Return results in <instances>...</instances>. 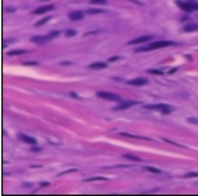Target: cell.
I'll use <instances>...</instances> for the list:
<instances>
[{
    "label": "cell",
    "instance_id": "6da1fadb",
    "mask_svg": "<svg viewBox=\"0 0 198 196\" xmlns=\"http://www.w3.org/2000/svg\"><path fill=\"white\" fill-rule=\"evenodd\" d=\"M171 45H175V42L172 41H157V42H152L146 47L138 48L137 52H148V51H155V49H160V48H166V47H171Z\"/></svg>",
    "mask_w": 198,
    "mask_h": 196
},
{
    "label": "cell",
    "instance_id": "7a4b0ae2",
    "mask_svg": "<svg viewBox=\"0 0 198 196\" xmlns=\"http://www.w3.org/2000/svg\"><path fill=\"white\" fill-rule=\"evenodd\" d=\"M56 36H58V31H52L47 36H35V37H31V42H34L37 45H43V44L50 41L52 38H54Z\"/></svg>",
    "mask_w": 198,
    "mask_h": 196
},
{
    "label": "cell",
    "instance_id": "3957f363",
    "mask_svg": "<svg viewBox=\"0 0 198 196\" xmlns=\"http://www.w3.org/2000/svg\"><path fill=\"white\" fill-rule=\"evenodd\" d=\"M177 4L182 8L183 11L186 12H191V11H198V3L197 1H181V0H177Z\"/></svg>",
    "mask_w": 198,
    "mask_h": 196
},
{
    "label": "cell",
    "instance_id": "277c9868",
    "mask_svg": "<svg viewBox=\"0 0 198 196\" xmlns=\"http://www.w3.org/2000/svg\"><path fill=\"white\" fill-rule=\"evenodd\" d=\"M96 97L100 99H107V101H117V102L122 101V98L120 95H117L114 93H109V91H99V93H96Z\"/></svg>",
    "mask_w": 198,
    "mask_h": 196
},
{
    "label": "cell",
    "instance_id": "5b68a950",
    "mask_svg": "<svg viewBox=\"0 0 198 196\" xmlns=\"http://www.w3.org/2000/svg\"><path fill=\"white\" fill-rule=\"evenodd\" d=\"M145 109H152V110H160V112H164V113H171L172 106L170 105H166V103H156V105H145Z\"/></svg>",
    "mask_w": 198,
    "mask_h": 196
},
{
    "label": "cell",
    "instance_id": "8992f818",
    "mask_svg": "<svg viewBox=\"0 0 198 196\" xmlns=\"http://www.w3.org/2000/svg\"><path fill=\"white\" fill-rule=\"evenodd\" d=\"M152 40V36H140L134 38V40H132V41L128 42V45H138V44H144V42H148Z\"/></svg>",
    "mask_w": 198,
    "mask_h": 196
},
{
    "label": "cell",
    "instance_id": "52a82bcc",
    "mask_svg": "<svg viewBox=\"0 0 198 196\" xmlns=\"http://www.w3.org/2000/svg\"><path fill=\"white\" fill-rule=\"evenodd\" d=\"M138 102H136V101H121L120 105H117L114 108V110H125V109L130 108V106H134Z\"/></svg>",
    "mask_w": 198,
    "mask_h": 196
},
{
    "label": "cell",
    "instance_id": "ba28073f",
    "mask_svg": "<svg viewBox=\"0 0 198 196\" xmlns=\"http://www.w3.org/2000/svg\"><path fill=\"white\" fill-rule=\"evenodd\" d=\"M146 83H148V80H146L145 78H136V79L129 80L128 84H130V86H144Z\"/></svg>",
    "mask_w": 198,
    "mask_h": 196
},
{
    "label": "cell",
    "instance_id": "9c48e42d",
    "mask_svg": "<svg viewBox=\"0 0 198 196\" xmlns=\"http://www.w3.org/2000/svg\"><path fill=\"white\" fill-rule=\"evenodd\" d=\"M84 18V14L82 11H72L69 12V19L71 21H82Z\"/></svg>",
    "mask_w": 198,
    "mask_h": 196
},
{
    "label": "cell",
    "instance_id": "30bf717a",
    "mask_svg": "<svg viewBox=\"0 0 198 196\" xmlns=\"http://www.w3.org/2000/svg\"><path fill=\"white\" fill-rule=\"evenodd\" d=\"M19 139H21L22 142H25V143H29V145H33V146L37 145V140L34 139V138H30V136H27V135H25V134H19Z\"/></svg>",
    "mask_w": 198,
    "mask_h": 196
},
{
    "label": "cell",
    "instance_id": "8fae6325",
    "mask_svg": "<svg viewBox=\"0 0 198 196\" xmlns=\"http://www.w3.org/2000/svg\"><path fill=\"white\" fill-rule=\"evenodd\" d=\"M54 7H53L52 4L50 5H42V7H39V8H37L35 11H34V14L35 15H41V14H43V12H47V11H52Z\"/></svg>",
    "mask_w": 198,
    "mask_h": 196
},
{
    "label": "cell",
    "instance_id": "7c38bea8",
    "mask_svg": "<svg viewBox=\"0 0 198 196\" xmlns=\"http://www.w3.org/2000/svg\"><path fill=\"white\" fill-rule=\"evenodd\" d=\"M183 31L190 33V31H198V25L197 23H186L183 26Z\"/></svg>",
    "mask_w": 198,
    "mask_h": 196
},
{
    "label": "cell",
    "instance_id": "4fadbf2b",
    "mask_svg": "<svg viewBox=\"0 0 198 196\" xmlns=\"http://www.w3.org/2000/svg\"><path fill=\"white\" fill-rule=\"evenodd\" d=\"M90 68H92V70H103V68H106V63H94V64H91L90 66Z\"/></svg>",
    "mask_w": 198,
    "mask_h": 196
},
{
    "label": "cell",
    "instance_id": "5bb4252c",
    "mask_svg": "<svg viewBox=\"0 0 198 196\" xmlns=\"http://www.w3.org/2000/svg\"><path fill=\"white\" fill-rule=\"evenodd\" d=\"M23 53H26V51H23V49H18V51H10V52H8V56H16V55H23Z\"/></svg>",
    "mask_w": 198,
    "mask_h": 196
},
{
    "label": "cell",
    "instance_id": "9a60e30c",
    "mask_svg": "<svg viewBox=\"0 0 198 196\" xmlns=\"http://www.w3.org/2000/svg\"><path fill=\"white\" fill-rule=\"evenodd\" d=\"M126 160H130V161H136V162H140L141 158H138V157H134V155H132V154H125L124 155Z\"/></svg>",
    "mask_w": 198,
    "mask_h": 196
},
{
    "label": "cell",
    "instance_id": "2e32d148",
    "mask_svg": "<svg viewBox=\"0 0 198 196\" xmlns=\"http://www.w3.org/2000/svg\"><path fill=\"white\" fill-rule=\"evenodd\" d=\"M145 169L148 172H151V173H156V174H159V173H160V170H159V169H156V168H152V166H146Z\"/></svg>",
    "mask_w": 198,
    "mask_h": 196
},
{
    "label": "cell",
    "instance_id": "e0dca14e",
    "mask_svg": "<svg viewBox=\"0 0 198 196\" xmlns=\"http://www.w3.org/2000/svg\"><path fill=\"white\" fill-rule=\"evenodd\" d=\"M104 180H106L104 177H92V178H87L84 181H104Z\"/></svg>",
    "mask_w": 198,
    "mask_h": 196
},
{
    "label": "cell",
    "instance_id": "ac0fdd59",
    "mask_svg": "<svg viewBox=\"0 0 198 196\" xmlns=\"http://www.w3.org/2000/svg\"><path fill=\"white\" fill-rule=\"evenodd\" d=\"M47 21H50V16H46V18H43V19H41V21L37 23V26H42L43 23H46Z\"/></svg>",
    "mask_w": 198,
    "mask_h": 196
},
{
    "label": "cell",
    "instance_id": "d6986e66",
    "mask_svg": "<svg viewBox=\"0 0 198 196\" xmlns=\"http://www.w3.org/2000/svg\"><path fill=\"white\" fill-rule=\"evenodd\" d=\"M107 0H91L92 4H106Z\"/></svg>",
    "mask_w": 198,
    "mask_h": 196
},
{
    "label": "cell",
    "instance_id": "ffe728a7",
    "mask_svg": "<svg viewBox=\"0 0 198 196\" xmlns=\"http://www.w3.org/2000/svg\"><path fill=\"white\" fill-rule=\"evenodd\" d=\"M148 72H149V74H155V75H163V71H159V70H149Z\"/></svg>",
    "mask_w": 198,
    "mask_h": 196
},
{
    "label": "cell",
    "instance_id": "44dd1931",
    "mask_svg": "<svg viewBox=\"0 0 198 196\" xmlns=\"http://www.w3.org/2000/svg\"><path fill=\"white\" fill-rule=\"evenodd\" d=\"M65 34H67L68 37H72V36L76 34V31H75V30H67V31H65Z\"/></svg>",
    "mask_w": 198,
    "mask_h": 196
},
{
    "label": "cell",
    "instance_id": "7402d4cb",
    "mask_svg": "<svg viewBox=\"0 0 198 196\" xmlns=\"http://www.w3.org/2000/svg\"><path fill=\"white\" fill-rule=\"evenodd\" d=\"M185 177H186V178H190V177H198V173H187Z\"/></svg>",
    "mask_w": 198,
    "mask_h": 196
},
{
    "label": "cell",
    "instance_id": "603a6c76",
    "mask_svg": "<svg viewBox=\"0 0 198 196\" xmlns=\"http://www.w3.org/2000/svg\"><path fill=\"white\" fill-rule=\"evenodd\" d=\"M88 12H90V14H99V12H102V11H100V10H90Z\"/></svg>",
    "mask_w": 198,
    "mask_h": 196
},
{
    "label": "cell",
    "instance_id": "cb8c5ba5",
    "mask_svg": "<svg viewBox=\"0 0 198 196\" xmlns=\"http://www.w3.org/2000/svg\"><path fill=\"white\" fill-rule=\"evenodd\" d=\"M118 59H120V56H114V57L110 59V62H115V60H118Z\"/></svg>",
    "mask_w": 198,
    "mask_h": 196
}]
</instances>
